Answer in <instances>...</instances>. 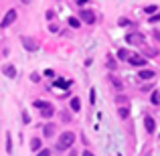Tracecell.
<instances>
[{
    "instance_id": "obj_32",
    "label": "cell",
    "mask_w": 160,
    "mask_h": 156,
    "mask_svg": "<svg viewBox=\"0 0 160 156\" xmlns=\"http://www.w3.org/2000/svg\"><path fill=\"white\" fill-rule=\"evenodd\" d=\"M83 2H87V0H79V4H83Z\"/></svg>"
},
{
    "instance_id": "obj_2",
    "label": "cell",
    "mask_w": 160,
    "mask_h": 156,
    "mask_svg": "<svg viewBox=\"0 0 160 156\" xmlns=\"http://www.w3.org/2000/svg\"><path fill=\"white\" fill-rule=\"evenodd\" d=\"M79 18H81L85 24H93V23H95V12H93V10H83V8H81V12H79Z\"/></svg>"
},
{
    "instance_id": "obj_15",
    "label": "cell",
    "mask_w": 160,
    "mask_h": 156,
    "mask_svg": "<svg viewBox=\"0 0 160 156\" xmlns=\"http://www.w3.org/2000/svg\"><path fill=\"white\" fill-rule=\"evenodd\" d=\"M31 148H32V152L41 150V140H39V138H32V142H31Z\"/></svg>"
},
{
    "instance_id": "obj_30",
    "label": "cell",
    "mask_w": 160,
    "mask_h": 156,
    "mask_svg": "<svg viewBox=\"0 0 160 156\" xmlns=\"http://www.w3.org/2000/svg\"><path fill=\"white\" fill-rule=\"evenodd\" d=\"M20 2H24V4H28V2H31V0H20Z\"/></svg>"
},
{
    "instance_id": "obj_14",
    "label": "cell",
    "mask_w": 160,
    "mask_h": 156,
    "mask_svg": "<svg viewBox=\"0 0 160 156\" xmlns=\"http://www.w3.org/2000/svg\"><path fill=\"white\" fill-rule=\"evenodd\" d=\"M118 116H120L122 120H126V118L130 116V109L128 108H120V109H118Z\"/></svg>"
},
{
    "instance_id": "obj_21",
    "label": "cell",
    "mask_w": 160,
    "mask_h": 156,
    "mask_svg": "<svg viewBox=\"0 0 160 156\" xmlns=\"http://www.w3.org/2000/svg\"><path fill=\"white\" fill-rule=\"evenodd\" d=\"M37 156H51V150H49V148H43V150H41V152L37 154Z\"/></svg>"
},
{
    "instance_id": "obj_9",
    "label": "cell",
    "mask_w": 160,
    "mask_h": 156,
    "mask_svg": "<svg viewBox=\"0 0 160 156\" xmlns=\"http://www.w3.org/2000/svg\"><path fill=\"white\" fill-rule=\"evenodd\" d=\"M2 71H4V75H6V77H10V79H12V77H16V69H14L12 65H6Z\"/></svg>"
},
{
    "instance_id": "obj_17",
    "label": "cell",
    "mask_w": 160,
    "mask_h": 156,
    "mask_svg": "<svg viewBox=\"0 0 160 156\" xmlns=\"http://www.w3.org/2000/svg\"><path fill=\"white\" fill-rule=\"evenodd\" d=\"M6 152L8 154L12 152V138H10V134H6Z\"/></svg>"
},
{
    "instance_id": "obj_24",
    "label": "cell",
    "mask_w": 160,
    "mask_h": 156,
    "mask_svg": "<svg viewBox=\"0 0 160 156\" xmlns=\"http://www.w3.org/2000/svg\"><path fill=\"white\" fill-rule=\"evenodd\" d=\"M89 102H91V103H95V89H91V91H89Z\"/></svg>"
},
{
    "instance_id": "obj_23",
    "label": "cell",
    "mask_w": 160,
    "mask_h": 156,
    "mask_svg": "<svg viewBox=\"0 0 160 156\" xmlns=\"http://www.w3.org/2000/svg\"><path fill=\"white\" fill-rule=\"evenodd\" d=\"M45 105H47V102H41V99H39V102H35V108H39V109H43Z\"/></svg>"
},
{
    "instance_id": "obj_28",
    "label": "cell",
    "mask_w": 160,
    "mask_h": 156,
    "mask_svg": "<svg viewBox=\"0 0 160 156\" xmlns=\"http://www.w3.org/2000/svg\"><path fill=\"white\" fill-rule=\"evenodd\" d=\"M69 120H71V116L67 112H63V122H69Z\"/></svg>"
},
{
    "instance_id": "obj_20",
    "label": "cell",
    "mask_w": 160,
    "mask_h": 156,
    "mask_svg": "<svg viewBox=\"0 0 160 156\" xmlns=\"http://www.w3.org/2000/svg\"><path fill=\"white\" fill-rule=\"evenodd\" d=\"M148 20H150V23H158V20H160V12H156V14H152Z\"/></svg>"
},
{
    "instance_id": "obj_31",
    "label": "cell",
    "mask_w": 160,
    "mask_h": 156,
    "mask_svg": "<svg viewBox=\"0 0 160 156\" xmlns=\"http://www.w3.org/2000/svg\"><path fill=\"white\" fill-rule=\"evenodd\" d=\"M69 156H77V152H71V154H69Z\"/></svg>"
},
{
    "instance_id": "obj_26",
    "label": "cell",
    "mask_w": 160,
    "mask_h": 156,
    "mask_svg": "<svg viewBox=\"0 0 160 156\" xmlns=\"http://www.w3.org/2000/svg\"><path fill=\"white\" fill-rule=\"evenodd\" d=\"M112 81H113V85H116L118 89H122V81H118V79H112Z\"/></svg>"
},
{
    "instance_id": "obj_27",
    "label": "cell",
    "mask_w": 160,
    "mask_h": 156,
    "mask_svg": "<svg viewBox=\"0 0 160 156\" xmlns=\"http://www.w3.org/2000/svg\"><path fill=\"white\" fill-rule=\"evenodd\" d=\"M116 102H118V103H124V102H126V98H124V95H118Z\"/></svg>"
},
{
    "instance_id": "obj_3",
    "label": "cell",
    "mask_w": 160,
    "mask_h": 156,
    "mask_svg": "<svg viewBox=\"0 0 160 156\" xmlns=\"http://www.w3.org/2000/svg\"><path fill=\"white\" fill-rule=\"evenodd\" d=\"M14 20H16V10H8L6 16L2 18V23H0V24H2V28H4V27H10Z\"/></svg>"
},
{
    "instance_id": "obj_7",
    "label": "cell",
    "mask_w": 160,
    "mask_h": 156,
    "mask_svg": "<svg viewBox=\"0 0 160 156\" xmlns=\"http://www.w3.org/2000/svg\"><path fill=\"white\" fill-rule=\"evenodd\" d=\"M126 41L132 43V45H140L142 41H144V37H142V35H128V37H126Z\"/></svg>"
},
{
    "instance_id": "obj_16",
    "label": "cell",
    "mask_w": 160,
    "mask_h": 156,
    "mask_svg": "<svg viewBox=\"0 0 160 156\" xmlns=\"http://www.w3.org/2000/svg\"><path fill=\"white\" fill-rule=\"evenodd\" d=\"M69 24H71L73 28H79V27H81V20L75 18V16H71V18H69Z\"/></svg>"
},
{
    "instance_id": "obj_13",
    "label": "cell",
    "mask_w": 160,
    "mask_h": 156,
    "mask_svg": "<svg viewBox=\"0 0 160 156\" xmlns=\"http://www.w3.org/2000/svg\"><path fill=\"white\" fill-rule=\"evenodd\" d=\"M55 85H57V87H63V89H67V87L71 85V81H65V79H57V81H55Z\"/></svg>"
},
{
    "instance_id": "obj_5",
    "label": "cell",
    "mask_w": 160,
    "mask_h": 156,
    "mask_svg": "<svg viewBox=\"0 0 160 156\" xmlns=\"http://www.w3.org/2000/svg\"><path fill=\"white\" fill-rule=\"evenodd\" d=\"M22 45H24L27 51H37V49H39V45H37L32 39H28V37H22Z\"/></svg>"
},
{
    "instance_id": "obj_12",
    "label": "cell",
    "mask_w": 160,
    "mask_h": 156,
    "mask_svg": "<svg viewBox=\"0 0 160 156\" xmlns=\"http://www.w3.org/2000/svg\"><path fill=\"white\" fill-rule=\"evenodd\" d=\"M43 132H45V136H47V138H51L53 134H55V126H53V124L45 126V130H43Z\"/></svg>"
},
{
    "instance_id": "obj_8",
    "label": "cell",
    "mask_w": 160,
    "mask_h": 156,
    "mask_svg": "<svg viewBox=\"0 0 160 156\" xmlns=\"http://www.w3.org/2000/svg\"><path fill=\"white\" fill-rule=\"evenodd\" d=\"M53 113H55V109H53V105H51V103H47L43 109H41V116H43V118H51Z\"/></svg>"
},
{
    "instance_id": "obj_10",
    "label": "cell",
    "mask_w": 160,
    "mask_h": 156,
    "mask_svg": "<svg viewBox=\"0 0 160 156\" xmlns=\"http://www.w3.org/2000/svg\"><path fill=\"white\" fill-rule=\"evenodd\" d=\"M154 77V71L152 69H142L140 71V79H152Z\"/></svg>"
},
{
    "instance_id": "obj_25",
    "label": "cell",
    "mask_w": 160,
    "mask_h": 156,
    "mask_svg": "<svg viewBox=\"0 0 160 156\" xmlns=\"http://www.w3.org/2000/svg\"><path fill=\"white\" fill-rule=\"evenodd\" d=\"M154 12H156V6H148L146 8V14H154Z\"/></svg>"
},
{
    "instance_id": "obj_19",
    "label": "cell",
    "mask_w": 160,
    "mask_h": 156,
    "mask_svg": "<svg viewBox=\"0 0 160 156\" xmlns=\"http://www.w3.org/2000/svg\"><path fill=\"white\" fill-rule=\"evenodd\" d=\"M150 102H152L154 105H156V103L160 102V93H152V95H150Z\"/></svg>"
},
{
    "instance_id": "obj_4",
    "label": "cell",
    "mask_w": 160,
    "mask_h": 156,
    "mask_svg": "<svg viewBox=\"0 0 160 156\" xmlns=\"http://www.w3.org/2000/svg\"><path fill=\"white\" fill-rule=\"evenodd\" d=\"M128 61H130V65H134V67H144L146 65V59L140 57V55H132Z\"/></svg>"
},
{
    "instance_id": "obj_29",
    "label": "cell",
    "mask_w": 160,
    "mask_h": 156,
    "mask_svg": "<svg viewBox=\"0 0 160 156\" xmlns=\"http://www.w3.org/2000/svg\"><path fill=\"white\" fill-rule=\"evenodd\" d=\"M83 156H95V154H91L89 150H85V152H83Z\"/></svg>"
},
{
    "instance_id": "obj_6",
    "label": "cell",
    "mask_w": 160,
    "mask_h": 156,
    "mask_svg": "<svg viewBox=\"0 0 160 156\" xmlns=\"http://www.w3.org/2000/svg\"><path fill=\"white\" fill-rule=\"evenodd\" d=\"M144 128H146V132H148V134L154 132V128H156V124H154V118H150V116L144 118Z\"/></svg>"
},
{
    "instance_id": "obj_18",
    "label": "cell",
    "mask_w": 160,
    "mask_h": 156,
    "mask_svg": "<svg viewBox=\"0 0 160 156\" xmlns=\"http://www.w3.org/2000/svg\"><path fill=\"white\" fill-rule=\"evenodd\" d=\"M118 57L120 59H130V53L126 51V49H120V51H118Z\"/></svg>"
},
{
    "instance_id": "obj_1",
    "label": "cell",
    "mask_w": 160,
    "mask_h": 156,
    "mask_svg": "<svg viewBox=\"0 0 160 156\" xmlns=\"http://www.w3.org/2000/svg\"><path fill=\"white\" fill-rule=\"evenodd\" d=\"M73 142H75V134L73 132H63L61 138H59V142H57V150H61V152H63V150L71 148Z\"/></svg>"
},
{
    "instance_id": "obj_22",
    "label": "cell",
    "mask_w": 160,
    "mask_h": 156,
    "mask_svg": "<svg viewBox=\"0 0 160 156\" xmlns=\"http://www.w3.org/2000/svg\"><path fill=\"white\" fill-rule=\"evenodd\" d=\"M22 122L24 124H31V116H28L27 112H22Z\"/></svg>"
},
{
    "instance_id": "obj_11",
    "label": "cell",
    "mask_w": 160,
    "mask_h": 156,
    "mask_svg": "<svg viewBox=\"0 0 160 156\" xmlns=\"http://www.w3.org/2000/svg\"><path fill=\"white\" fill-rule=\"evenodd\" d=\"M71 109H73V112H79V109H81V102H79V98L71 99Z\"/></svg>"
}]
</instances>
